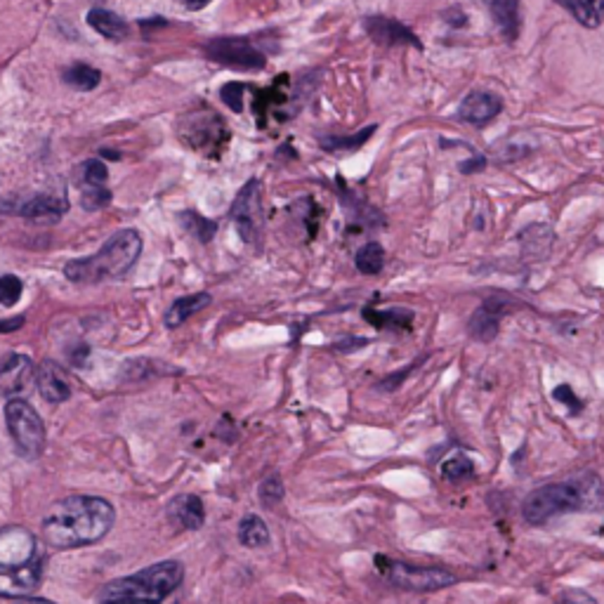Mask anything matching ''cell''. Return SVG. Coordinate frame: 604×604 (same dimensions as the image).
Segmentation results:
<instances>
[{"mask_svg":"<svg viewBox=\"0 0 604 604\" xmlns=\"http://www.w3.org/2000/svg\"><path fill=\"white\" fill-rule=\"evenodd\" d=\"M113 508L95 496H69L57 500L43 517V533L50 548L71 550L97 543L112 532Z\"/></svg>","mask_w":604,"mask_h":604,"instance_id":"6da1fadb","label":"cell"},{"mask_svg":"<svg viewBox=\"0 0 604 604\" xmlns=\"http://www.w3.org/2000/svg\"><path fill=\"white\" fill-rule=\"evenodd\" d=\"M604 482L598 474L581 473L569 482L541 486L524 499L522 515L529 524L541 526L565 513H602Z\"/></svg>","mask_w":604,"mask_h":604,"instance_id":"7a4b0ae2","label":"cell"},{"mask_svg":"<svg viewBox=\"0 0 604 604\" xmlns=\"http://www.w3.org/2000/svg\"><path fill=\"white\" fill-rule=\"evenodd\" d=\"M46 555L24 526L0 529V598H29L43 581Z\"/></svg>","mask_w":604,"mask_h":604,"instance_id":"3957f363","label":"cell"},{"mask_svg":"<svg viewBox=\"0 0 604 604\" xmlns=\"http://www.w3.org/2000/svg\"><path fill=\"white\" fill-rule=\"evenodd\" d=\"M184 569L178 562H158L145 572L116 578L99 592V604H180Z\"/></svg>","mask_w":604,"mask_h":604,"instance_id":"277c9868","label":"cell"},{"mask_svg":"<svg viewBox=\"0 0 604 604\" xmlns=\"http://www.w3.org/2000/svg\"><path fill=\"white\" fill-rule=\"evenodd\" d=\"M139 256H142V237L135 230H121L95 256L66 263L64 274L73 283L119 279L132 270V264L138 263Z\"/></svg>","mask_w":604,"mask_h":604,"instance_id":"5b68a950","label":"cell"},{"mask_svg":"<svg viewBox=\"0 0 604 604\" xmlns=\"http://www.w3.org/2000/svg\"><path fill=\"white\" fill-rule=\"evenodd\" d=\"M5 423L17 451L24 458H38L46 449V427L36 408L24 399H10L5 407Z\"/></svg>","mask_w":604,"mask_h":604,"instance_id":"8992f818","label":"cell"},{"mask_svg":"<svg viewBox=\"0 0 604 604\" xmlns=\"http://www.w3.org/2000/svg\"><path fill=\"white\" fill-rule=\"evenodd\" d=\"M378 562L385 565L381 566V572L390 578V583L404 588V591L430 592L456 583V576L441 566H414L404 565V562H385V559H378Z\"/></svg>","mask_w":604,"mask_h":604,"instance_id":"52a82bcc","label":"cell"},{"mask_svg":"<svg viewBox=\"0 0 604 604\" xmlns=\"http://www.w3.org/2000/svg\"><path fill=\"white\" fill-rule=\"evenodd\" d=\"M206 55L217 64L227 66V69H263L264 55L253 47L246 38H215L206 46Z\"/></svg>","mask_w":604,"mask_h":604,"instance_id":"ba28073f","label":"cell"},{"mask_svg":"<svg viewBox=\"0 0 604 604\" xmlns=\"http://www.w3.org/2000/svg\"><path fill=\"white\" fill-rule=\"evenodd\" d=\"M231 220L237 224L243 241H253L263 227V184L250 180L231 206Z\"/></svg>","mask_w":604,"mask_h":604,"instance_id":"9c48e42d","label":"cell"},{"mask_svg":"<svg viewBox=\"0 0 604 604\" xmlns=\"http://www.w3.org/2000/svg\"><path fill=\"white\" fill-rule=\"evenodd\" d=\"M33 378V364L27 355H7L0 362V392L7 399L20 397Z\"/></svg>","mask_w":604,"mask_h":604,"instance_id":"30bf717a","label":"cell"},{"mask_svg":"<svg viewBox=\"0 0 604 604\" xmlns=\"http://www.w3.org/2000/svg\"><path fill=\"white\" fill-rule=\"evenodd\" d=\"M508 307H510V300H508L506 296L489 298V300L474 312L473 319H470V335L482 342L496 338V333H499V323L500 319H503V315H508Z\"/></svg>","mask_w":604,"mask_h":604,"instance_id":"8fae6325","label":"cell"},{"mask_svg":"<svg viewBox=\"0 0 604 604\" xmlns=\"http://www.w3.org/2000/svg\"><path fill=\"white\" fill-rule=\"evenodd\" d=\"M500 109H503V99L499 95L489 90H474L463 99L458 116L470 125H486L499 116Z\"/></svg>","mask_w":604,"mask_h":604,"instance_id":"7c38bea8","label":"cell"},{"mask_svg":"<svg viewBox=\"0 0 604 604\" xmlns=\"http://www.w3.org/2000/svg\"><path fill=\"white\" fill-rule=\"evenodd\" d=\"M36 385H38L40 397L53 404L69 399L71 388H69V378H66L64 368L55 362H43L36 368Z\"/></svg>","mask_w":604,"mask_h":604,"instance_id":"4fadbf2b","label":"cell"},{"mask_svg":"<svg viewBox=\"0 0 604 604\" xmlns=\"http://www.w3.org/2000/svg\"><path fill=\"white\" fill-rule=\"evenodd\" d=\"M366 31L371 33V38L375 40V43H381V46H415L421 47V40L415 38L414 33L408 31L404 24H399V21L394 20H385V17H371V20H366Z\"/></svg>","mask_w":604,"mask_h":604,"instance_id":"5bb4252c","label":"cell"},{"mask_svg":"<svg viewBox=\"0 0 604 604\" xmlns=\"http://www.w3.org/2000/svg\"><path fill=\"white\" fill-rule=\"evenodd\" d=\"M66 211H69V201L64 197L38 194V197L29 198L20 213L29 222H57Z\"/></svg>","mask_w":604,"mask_h":604,"instance_id":"9a60e30c","label":"cell"},{"mask_svg":"<svg viewBox=\"0 0 604 604\" xmlns=\"http://www.w3.org/2000/svg\"><path fill=\"white\" fill-rule=\"evenodd\" d=\"M168 515H171L172 524L182 526V529H189V532H197L201 529L206 522V510L204 503L194 493H182L178 499L172 500L171 508H168Z\"/></svg>","mask_w":604,"mask_h":604,"instance_id":"2e32d148","label":"cell"},{"mask_svg":"<svg viewBox=\"0 0 604 604\" xmlns=\"http://www.w3.org/2000/svg\"><path fill=\"white\" fill-rule=\"evenodd\" d=\"M88 24H90L99 36L109 40H123L128 36V21L121 14L105 10V7H95L88 13Z\"/></svg>","mask_w":604,"mask_h":604,"instance_id":"e0dca14e","label":"cell"},{"mask_svg":"<svg viewBox=\"0 0 604 604\" xmlns=\"http://www.w3.org/2000/svg\"><path fill=\"white\" fill-rule=\"evenodd\" d=\"M211 305V296L208 293H194V296H182L172 302L171 309L165 312V326L168 329H178L182 326L189 316H194L197 312H201L204 307Z\"/></svg>","mask_w":604,"mask_h":604,"instance_id":"ac0fdd59","label":"cell"},{"mask_svg":"<svg viewBox=\"0 0 604 604\" xmlns=\"http://www.w3.org/2000/svg\"><path fill=\"white\" fill-rule=\"evenodd\" d=\"M574 14L578 24L585 29H598L604 21V0H558Z\"/></svg>","mask_w":604,"mask_h":604,"instance_id":"d6986e66","label":"cell"},{"mask_svg":"<svg viewBox=\"0 0 604 604\" xmlns=\"http://www.w3.org/2000/svg\"><path fill=\"white\" fill-rule=\"evenodd\" d=\"M62 80H64L69 88H73V90L88 92L95 90V88L102 83V71L95 69V66L79 62V64L66 66V71L62 73Z\"/></svg>","mask_w":604,"mask_h":604,"instance_id":"ffe728a7","label":"cell"},{"mask_svg":"<svg viewBox=\"0 0 604 604\" xmlns=\"http://www.w3.org/2000/svg\"><path fill=\"white\" fill-rule=\"evenodd\" d=\"M491 14L500 31L506 33L508 38H515L519 31V3L517 0H496L491 7Z\"/></svg>","mask_w":604,"mask_h":604,"instance_id":"44dd1931","label":"cell"},{"mask_svg":"<svg viewBox=\"0 0 604 604\" xmlns=\"http://www.w3.org/2000/svg\"><path fill=\"white\" fill-rule=\"evenodd\" d=\"M355 264H357V270L366 276L381 274L382 267H385V250H382L381 243L371 241V243H366V246H362L355 257Z\"/></svg>","mask_w":604,"mask_h":604,"instance_id":"7402d4cb","label":"cell"},{"mask_svg":"<svg viewBox=\"0 0 604 604\" xmlns=\"http://www.w3.org/2000/svg\"><path fill=\"white\" fill-rule=\"evenodd\" d=\"M239 539H241L243 545H248V548H263V545L270 543V529H267L263 519L250 515L239 526Z\"/></svg>","mask_w":604,"mask_h":604,"instance_id":"603a6c76","label":"cell"},{"mask_svg":"<svg viewBox=\"0 0 604 604\" xmlns=\"http://www.w3.org/2000/svg\"><path fill=\"white\" fill-rule=\"evenodd\" d=\"M368 322L378 326V329H408V323L414 319V315L408 309H388V312H373L366 309L364 312Z\"/></svg>","mask_w":604,"mask_h":604,"instance_id":"cb8c5ba5","label":"cell"},{"mask_svg":"<svg viewBox=\"0 0 604 604\" xmlns=\"http://www.w3.org/2000/svg\"><path fill=\"white\" fill-rule=\"evenodd\" d=\"M182 224H184V230L189 231L191 237H197L198 241H204V243L211 241L217 231V222H213V220H208V217H204L201 213H194V211L182 213Z\"/></svg>","mask_w":604,"mask_h":604,"instance_id":"d4e9b609","label":"cell"},{"mask_svg":"<svg viewBox=\"0 0 604 604\" xmlns=\"http://www.w3.org/2000/svg\"><path fill=\"white\" fill-rule=\"evenodd\" d=\"M441 474H444L449 482L467 480V477H473L474 474L473 460L467 458L466 453H453L451 458H447L441 463Z\"/></svg>","mask_w":604,"mask_h":604,"instance_id":"484cf974","label":"cell"},{"mask_svg":"<svg viewBox=\"0 0 604 604\" xmlns=\"http://www.w3.org/2000/svg\"><path fill=\"white\" fill-rule=\"evenodd\" d=\"M106 178H109V171L99 158H90L79 168V180L86 187H105Z\"/></svg>","mask_w":604,"mask_h":604,"instance_id":"4316f807","label":"cell"},{"mask_svg":"<svg viewBox=\"0 0 604 604\" xmlns=\"http://www.w3.org/2000/svg\"><path fill=\"white\" fill-rule=\"evenodd\" d=\"M375 132V125H371V128H366V130L357 132V135H352V138H323L322 139V147L323 149L329 151H348V149H359V147L366 142L371 135Z\"/></svg>","mask_w":604,"mask_h":604,"instance_id":"83f0119b","label":"cell"},{"mask_svg":"<svg viewBox=\"0 0 604 604\" xmlns=\"http://www.w3.org/2000/svg\"><path fill=\"white\" fill-rule=\"evenodd\" d=\"M24 293V283L17 279L14 274H3L0 276V305H5V307H13L17 305Z\"/></svg>","mask_w":604,"mask_h":604,"instance_id":"f1b7e54d","label":"cell"},{"mask_svg":"<svg viewBox=\"0 0 604 604\" xmlns=\"http://www.w3.org/2000/svg\"><path fill=\"white\" fill-rule=\"evenodd\" d=\"M109 201H112V191L106 189V187H86V189H83V197H80V206H83L86 211H99V208H105Z\"/></svg>","mask_w":604,"mask_h":604,"instance_id":"f546056e","label":"cell"},{"mask_svg":"<svg viewBox=\"0 0 604 604\" xmlns=\"http://www.w3.org/2000/svg\"><path fill=\"white\" fill-rule=\"evenodd\" d=\"M283 496V484L281 480L276 477V474H272V477H267V480L263 482V486H260V499H263L264 506H274V503H279Z\"/></svg>","mask_w":604,"mask_h":604,"instance_id":"4dcf8cb0","label":"cell"},{"mask_svg":"<svg viewBox=\"0 0 604 604\" xmlns=\"http://www.w3.org/2000/svg\"><path fill=\"white\" fill-rule=\"evenodd\" d=\"M243 90H246V86H243V83H227V86L222 88L224 105H230L234 112H241V109H243Z\"/></svg>","mask_w":604,"mask_h":604,"instance_id":"1f68e13d","label":"cell"},{"mask_svg":"<svg viewBox=\"0 0 604 604\" xmlns=\"http://www.w3.org/2000/svg\"><path fill=\"white\" fill-rule=\"evenodd\" d=\"M555 604H598V600L592 598L591 592L581 591V588H569L555 600Z\"/></svg>","mask_w":604,"mask_h":604,"instance_id":"d6a6232c","label":"cell"},{"mask_svg":"<svg viewBox=\"0 0 604 604\" xmlns=\"http://www.w3.org/2000/svg\"><path fill=\"white\" fill-rule=\"evenodd\" d=\"M27 323L24 316H13V319H0V333H14Z\"/></svg>","mask_w":604,"mask_h":604,"instance_id":"836d02e7","label":"cell"},{"mask_svg":"<svg viewBox=\"0 0 604 604\" xmlns=\"http://www.w3.org/2000/svg\"><path fill=\"white\" fill-rule=\"evenodd\" d=\"M555 397H558L559 401H569V404H572L574 407V411H578V408H581V401L576 399V397H574V392H572V388H566V385H559L558 390H555Z\"/></svg>","mask_w":604,"mask_h":604,"instance_id":"e575fe53","label":"cell"},{"mask_svg":"<svg viewBox=\"0 0 604 604\" xmlns=\"http://www.w3.org/2000/svg\"><path fill=\"white\" fill-rule=\"evenodd\" d=\"M211 0H180V5H184L187 10H204Z\"/></svg>","mask_w":604,"mask_h":604,"instance_id":"d590c367","label":"cell"},{"mask_svg":"<svg viewBox=\"0 0 604 604\" xmlns=\"http://www.w3.org/2000/svg\"><path fill=\"white\" fill-rule=\"evenodd\" d=\"M14 604H55V602H47V600H36V598H21Z\"/></svg>","mask_w":604,"mask_h":604,"instance_id":"8d00e7d4","label":"cell"},{"mask_svg":"<svg viewBox=\"0 0 604 604\" xmlns=\"http://www.w3.org/2000/svg\"><path fill=\"white\" fill-rule=\"evenodd\" d=\"M480 3H486V5L491 7V5H493V3H496V0H480Z\"/></svg>","mask_w":604,"mask_h":604,"instance_id":"74e56055","label":"cell"}]
</instances>
